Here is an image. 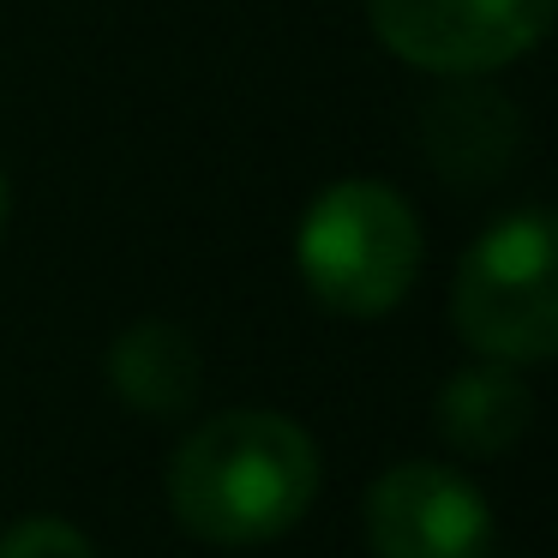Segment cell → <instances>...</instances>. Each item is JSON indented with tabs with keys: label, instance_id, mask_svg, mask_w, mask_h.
Instances as JSON below:
<instances>
[{
	"label": "cell",
	"instance_id": "7a4b0ae2",
	"mask_svg": "<svg viewBox=\"0 0 558 558\" xmlns=\"http://www.w3.org/2000/svg\"><path fill=\"white\" fill-rule=\"evenodd\" d=\"M294 265L318 306L342 318H385L421 277V217L385 181H337L306 205Z\"/></svg>",
	"mask_w": 558,
	"mask_h": 558
},
{
	"label": "cell",
	"instance_id": "277c9868",
	"mask_svg": "<svg viewBox=\"0 0 558 558\" xmlns=\"http://www.w3.org/2000/svg\"><path fill=\"white\" fill-rule=\"evenodd\" d=\"M366 19L414 73L486 78L553 31V0H366Z\"/></svg>",
	"mask_w": 558,
	"mask_h": 558
},
{
	"label": "cell",
	"instance_id": "ba28073f",
	"mask_svg": "<svg viewBox=\"0 0 558 558\" xmlns=\"http://www.w3.org/2000/svg\"><path fill=\"white\" fill-rule=\"evenodd\" d=\"M534 426V390L517 366L481 361L445 378L438 390V433L462 457H498Z\"/></svg>",
	"mask_w": 558,
	"mask_h": 558
},
{
	"label": "cell",
	"instance_id": "5b68a950",
	"mask_svg": "<svg viewBox=\"0 0 558 558\" xmlns=\"http://www.w3.org/2000/svg\"><path fill=\"white\" fill-rule=\"evenodd\" d=\"M366 546L373 558H486L493 510L445 462H390L366 493Z\"/></svg>",
	"mask_w": 558,
	"mask_h": 558
},
{
	"label": "cell",
	"instance_id": "52a82bcc",
	"mask_svg": "<svg viewBox=\"0 0 558 558\" xmlns=\"http://www.w3.org/2000/svg\"><path fill=\"white\" fill-rule=\"evenodd\" d=\"M109 385L126 409L150 414V421L186 414L198 402V385H205L198 342L174 318H138L109 342Z\"/></svg>",
	"mask_w": 558,
	"mask_h": 558
},
{
	"label": "cell",
	"instance_id": "9c48e42d",
	"mask_svg": "<svg viewBox=\"0 0 558 558\" xmlns=\"http://www.w3.org/2000/svg\"><path fill=\"white\" fill-rule=\"evenodd\" d=\"M0 558H97V546L61 517H25L0 534Z\"/></svg>",
	"mask_w": 558,
	"mask_h": 558
},
{
	"label": "cell",
	"instance_id": "3957f363",
	"mask_svg": "<svg viewBox=\"0 0 558 558\" xmlns=\"http://www.w3.org/2000/svg\"><path fill=\"white\" fill-rule=\"evenodd\" d=\"M450 325L481 361L541 366L558 349V229L546 210L498 217L462 253Z\"/></svg>",
	"mask_w": 558,
	"mask_h": 558
},
{
	"label": "cell",
	"instance_id": "6da1fadb",
	"mask_svg": "<svg viewBox=\"0 0 558 558\" xmlns=\"http://www.w3.org/2000/svg\"><path fill=\"white\" fill-rule=\"evenodd\" d=\"M318 498V445L277 409H229L186 433L169 462V505L210 546L289 534Z\"/></svg>",
	"mask_w": 558,
	"mask_h": 558
},
{
	"label": "cell",
	"instance_id": "8992f818",
	"mask_svg": "<svg viewBox=\"0 0 558 558\" xmlns=\"http://www.w3.org/2000/svg\"><path fill=\"white\" fill-rule=\"evenodd\" d=\"M421 145L450 186H493L522 150V114L481 78H445L421 109Z\"/></svg>",
	"mask_w": 558,
	"mask_h": 558
},
{
	"label": "cell",
	"instance_id": "30bf717a",
	"mask_svg": "<svg viewBox=\"0 0 558 558\" xmlns=\"http://www.w3.org/2000/svg\"><path fill=\"white\" fill-rule=\"evenodd\" d=\"M0 222H7V174H0Z\"/></svg>",
	"mask_w": 558,
	"mask_h": 558
}]
</instances>
